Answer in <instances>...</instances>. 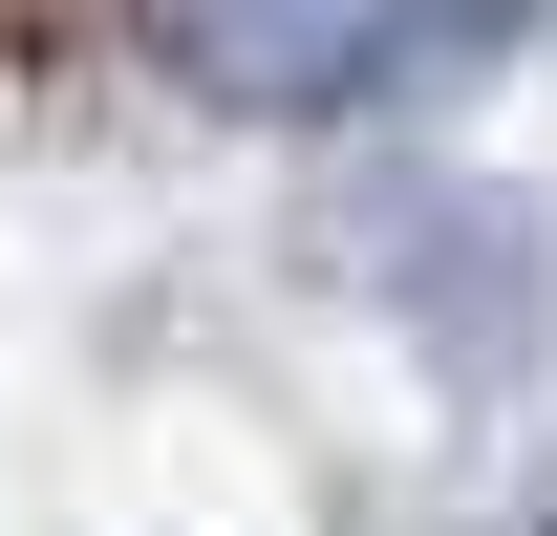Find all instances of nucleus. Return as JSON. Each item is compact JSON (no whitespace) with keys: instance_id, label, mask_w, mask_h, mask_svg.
<instances>
[{"instance_id":"obj_1","label":"nucleus","mask_w":557,"mask_h":536,"mask_svg":"<svg viewBox=\"0 0 557 536\" xmlns=\"http://www.w3.org/2000/svg\"><path fill=\"white\" fill-rule=\"evenodd\" d=\"M150 44H172V86H214V108H344L364 44H386V0H129Z\"/></svg>"}]
</instances>
